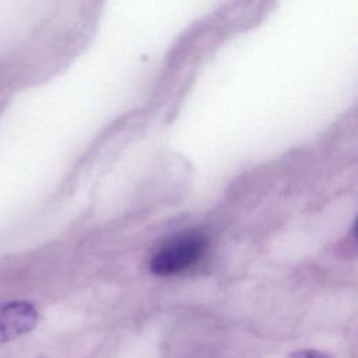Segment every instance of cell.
Returning a JSON list of instances; mask_svg holds the SVG:
<instances>
[{
  "label": "cell",
  "mask_w": 358,
  "mask_h": 358,
  "mask_svg": "<svg viewBox=\"0 0 358 358\" xmlns=\"http://www.w3.org/2000/svg\"><path fill=\"white\" fill-rule=\"evenodd\" d=\"M38 323V310L25 301H15L0 308V343L15 340L29 333Z\"/></svg>",
  "instance_id": "7a4b0ae2"
},
{
  "label": "cell",
  "mask_w": 358,
  "mask_h": 358,
  "mask_svg": "<svg viewBox=\"0 0 358 358\" xmlns=\"http://www.w3.org/2000/svg\"><path fill=\"white\" fill-rule=\"evenodd\" d=\"M207 246V236L200 231L189 229L176 234L164 242L151 256L150 270L157 275L182 273L200 262Z\"/></svg>",
  "instance_id": "6da1fadb"
},
{
  "label": "cell",
  "mask_w": 358,
  "mask_h": 358,
  "mask_svg": "<svg viewBox=\"0 0 358 358\" xmlns=\"http://www.w3.org/2000/svg\"><path fill=\"white\" fill-rule=\"evenodd\" d=\"M285 358H333V357L320 350L303 348V350H295L289 352Z\"/></svg>",
  "instance_id": "3957f363"
}]
</instances>
